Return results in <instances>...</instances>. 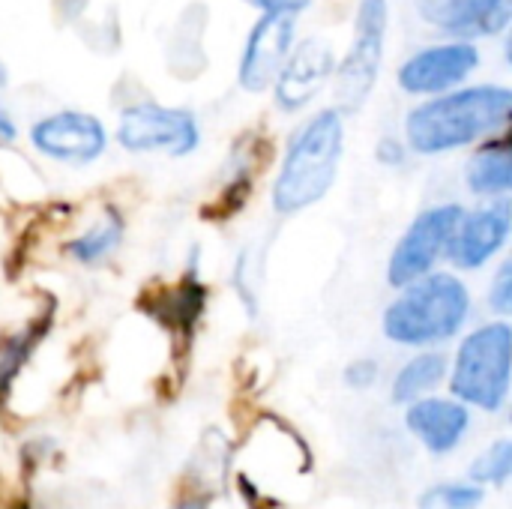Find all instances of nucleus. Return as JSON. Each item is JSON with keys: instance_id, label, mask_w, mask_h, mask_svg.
Instances as JSON below:
<instances>
[{"instance_id": "f257e3e1", "label": "nucleus", "mask_w": 512, "mask_h": 509, "mask_svg": "<svg viewBox=\"0 0 512 509\" xmlns=\"http://www.w3.org/2000/svg\"><path fill=\"white\" fill-rule=\"evenodd\" d=\"M512 93L507 87L483 84L417 105L405 120L408 147L423 156L447 153L492 135L510 120Z\"/></svg>"}, {"instance_id": "f03ea898", "label": "nucleus", "mask_w": 512, "mask_h": 509, "mask_svg": "<svg viewBox=\"0 0 512 509\" xmlns=\"http://www.w3.org/2000/svg\"><path fill=\"white\" fill-rule=\"evenodd\" d=\"M342 144H345V123L339 108H327L315 114L294 135L288 147V156L282 162L273 189V207L279 213H300L315 201H321L336 180Z\"/></svg>"}, {"instance_id": "7ed1b4c3", "label": "nucleus", "mask_w": 512, "mask_h": 509, "mask_svg": "<svg viewBox=\"0 0 512 509\" xmlns=\"http://www.w3.org/2000/svg\"><path fill=\"white\" fill-rule=\"evenodd\" d=\"M468 288L450 273H426L384 312V333L399 345H432L456 336L468 321Z\"/></svg>"}, {"instance_id": "20e7f679", "label": "nucleus", "mask_w": 512, "mask_h": 509, "mask_svg": "<svg viewBox=\"0 0 512 509\" xmlns=\"http://www.w3.org/2000/svg\"><path fill=\"white\" fill-rule=\"evenodd\" d=\"M512 330L507 324L480 327L459 348L453 393L486 411H498L510 390Z\"/></svg>"}, {"instance_id": "39448f33", "label": "nucleus", "mask_w": 512, "mask_h": 509, "mask_svg": "<svg viewBox=\"0 0 512 509\" xmlns=\"http://www.w3.org/2000/svg\"><path fill=\"white\" fill-rule=\"evenodd\" d=\"M384 39H387V0H360L354 42L336 75L339 108L357 111L375 90L384 60Z\"/></svg>"}, {"instance_id": "423d86ee", "label": "nucleus", "mask_w": 512, "mask_h": 509, "mask_svg": "<svg viewBox=\"0 0 512 509\" xmlns=\"http://www.w3.org/2000/svg\"><path fill=\"white\" fill-rule=\"evenodd\" d=\"M117 141H120V147H126L132 153L186 156L198 147L201 132L189 111L165 108L156 102H141V105H129L120 114Z\"/></svg>"}, {"instance_id": "0eeeda50", "label": "nucleus", "mask_w": 512, "mask_h": 509, "mask_svg": "<svg viewBox=\"0 0 512 509\" xmlns=\"http://www.w3.org/2000/svg\"><path fill=\"white\" fill-rule=\"evenodd\" d=\"M462 216H465V210L459 204H444V207H432V210L420 213L414 219V225L405 231V237L399 240V246L393 249L387 282L393 288H405V285L423 279L426 273H432L435 261L447 252Z\"/></svg>"}, {"instance_id": "6e6552de", "label": "nucleus", "mask_w": 512, "mask_h": 509, "mask_svg": "<svg viewBox=\"0 0 512 509\" xmlns=\"http://www.w3.org/2000/svg\"><path fill=\"white\" fill-rule=\"evenodd\" d=\"M297 15H300L297 6L270 9L252 27L243 57H240V84L249 93H261L273 84L279 66L285 63V57L294 45Z\"/></svg>"}, {"instance_id": "1a4fd4ad", "label": "nucleus", "mask_w": 512, "mask_h": 509, "mask_svg": "<svg viewBox=\"0 0 512 509\" xmlns=\"http://www.w3.org/2000/svg\"><path fill=\"white\" fill-rule=\"evenodd\" d=\"M30 141L42 156L72 165H87L99 159L108 147L105 126L84 111H60L42 117L39 123H33Z\"/></svg>"}, {"instance_id": "9d476101", "label": "nucleus", "mask_w": 512, "mask_h": 509, "mask_svg": "<svg viewBox=\"0 0 512 509\" xmlns=\"http://www.w3.org/2000/svg\"><path fill=\"white\" fill-rule=\"evenodd\" d=\"M480 63V51L459 39L450 45H432L408 57L399 69V84L408 93H447L462 84Z\"/></svg>"}, {"instance_id": "9b49d317", "label": "nucleus", "mask_w": 512, "mask_h": 509, "mask_svg": "<svg viewBox=\"0 0 512 509\" xmlns=\"http://www.w3.org/2000/svg\"><path fill=\"white\" fill-rule=\"evenodd\" d=\"M333 75V48L330 42L309 36L288 51L285 63L276 72V105L282 111H297L309 105L324 81Z\"/></svg>"}, {"instance_id": "f8f14e48", "label": "nucleus", "mask_w": 512, "mask_h": 509, "mask_svg": "<svg viewBox=\"0 0 512 509\" xmlns=\"http://www.w3.org/2000/svg\"><path fill=\"white\" fill-rule=\"evenodd\" d=\"M507 234H510V201L504 195L495 204H486V207L462 216L447 252L456 267L477 270L507 243Z\"/></svg>"}, {"instance_id": "ddd939ff", "label": "nucleus", "mask_w": 512, "mask_h": 509, "mask_svg": "<svg viewBox=\"0 0 512 509\" xmlns=\"http://www.w3.org/2000/svg\"><path fill=\"white\" fill-rule=\"evenodd\" d=\"M420 15L456 39H480L507 30L510 0H417Z\"/></svg>"}, {"instance_id": "4468645a", "label": "nucleus", "mask_w": 512, "mask_h": 509, "mask_svg": "<svg viewBox=\"0 0 512 509\" xmlns=\"http://www.w3.org/2000/svg\"><path fill=\"white\" fill-rule=\"evenodd\" d=\"M408 429L432 453H447L462 441L468 429V411L447 399H423L408 411Z\"/></svg>"}, {"instance_id": "2eb2a0df", "label": "nucleus", "mask_w": 512, "mask_h": 509, "mask_svg": "<svg viewBox=\"0 0 512 509\" xmlns=\"http://www.w3.org/2000/svg\"><path fill=\"white\" fill-rule=\"evenodd\" d=\"M468 186L477 195L504 198L512 189V153L504 141L486 144L468 165Z\"/></svg>"}, {"instance_id": "dca6fc26", "label": "nucleus", "mask_w": 512, "mask_h": 509, "mask_svg": "<svg viewBox=\"0 0 512 509\" xmlns=\"http://www.w3.org/2000/svg\"><path fill=\"white\" fill-rule=\"evenodd\" d=\"M120 240H123V219H120V213L108 210L93 228H87L81 237H75L69 243V252L81 264H96V261L108 258L120 246Z\"/></svg>"}, {"instance_id": "f3484780", "label": "nucleus", "mask_w": 512, "mask_h": 509, "mask_svg": "<svg viewBox=\"0 0 512 509\" xmlns=\"http://www.w3.org/2000/svg\"><path fill=\"white\" fill-rule=\"evenodd\" d=\"M447 372V360L444 354H423L417 360H411L399 378H396V387H393V399L396 402H414L420 399L423 393H429L435 384H441Z\"/></svg>"}, {"instance_id": "a211bd4d", "label": "nucleus", "mask_w": 512, "mask_h": 509, "mask_svg": "<svg viewBox=\"0 0 512 509\" xmlns=\"http://www.w3.org/2000/svg\"><path fill=\"white\" fill-rule=\"evenodd\" d=\"M480 501H483V489L447 483V486L429 489L420 501V509H474Z\"/></svg>"}, {"instance_id": "6ab92c4d", "label": "nucleus", "mask_w": 512, "mask_h": 509, "mask_svg": "<svg viewBox=\"0 0 512 509\" xmlns=\"http://www.w3.org/2000/svg\"><path fill=\"white\" fill-rule=\"evenodd\" d=\"M512 468V444L510 441H498L495 447H489V453H483L474 468L471 477L477 483H504L510 477Z\"/></svg>"}, {"instance_id": "aec40b11", "label": "nucleus", "mask_w": 512, "mask_h": 509, "mask_svg": "<svg viewBox=\"0 0 512 509\" xmlns=\"http://www.w3.org/2000/svg\"><path fill=\"white\" fill-rule=\"evenodd\" d=\"M489 303L501 315H507L512 309V264H501V270L495 276V285L489 291Z\"/></svg>"}, {"instance_id": "412c9836", "label": "nucleus", "mask_w": 512, "mask_h": 509, "mask_svg": "<svg viewBox=\"0 0 512 509\" xmlns=\"http://www.w3.org/2000/svg\"><path fill=\"white\" fill-rule=\"evenodd\" d=\"M24 354H27V339H12V342L0 351V393L9 387V381H12L15 369L21 366Z\"/></svg>"}, {"instance_id": "4be33fe9", "label": "nucleus", "mask_w": 512, "mask_h": 509, "mask_svg": "<svg viewBox=\"0 0 512 509\" xmlns=\"http://www.w3.org/2000/svg\"><path fill=\"white\" fill-rule=\"evenodd\" d=\"M378 381V363L375 360H357L345 369V384L354 390H366Z\"/></svg>"}, {"instance_id": "5701e85b", "label": "nucleus", "mask_w": 512, "mask_h": 509, "mask_svg": "<svg viewBox=\"0 0 512 509\" xmlns=\"http://www.w3.org/2000/svg\"><path fill=\"white\" fill-rule=\"evenodd\" d=\"M378 159H381L384 165H402V162H405V147H402L399 141H393V138H384V141L378 144Z\"/></svg>"}, {"instance_id": "b1692460", "label": "nucleus", "mask_w": 512, "mask_h": 509, "mask_svg": "<svg viewBox=\"0 0 512 509\" xmlns=\"http://www.w3.org/2000/svg\"><path fill=\"white\" fill-rule=\"evenodd\" d=\"M246 3L264 9V12H270V9H285V6H297V9L306 6V0H246Z\"/></svg>"}, {"instance_id": "393cba45", "label": "nucleus", "mask_w": 512, "mask_h": 509, "mask_svg": "<svg viewBox=\"0 0 512 509\" xmlns=\"http://www.w3.org/2000/svg\"><path fill=\"white\" fill-rule=\"evenodd\" d=\"M0 138H6V141L15 138V123H12V117L3 108H0Z\"/></svg>"}, {"instance_id": "a878e982", "label": "nucleus", "mask_w": 512, "mask_h": 509, "mask_svg": "<svg viewBox=\"0 0 512 509\" xmlns=\"http://www.w3.org/2000/svg\"><path fill=\"white\" fill-rule=\"evenodd\" d=\"M177 509H207L204 504H198V501H192V504H180Z\"/></svg>"}, {"instance_id": "bb28decb", "label": "nucleus", "mask_w": 512, "mask_h": 509, "mask_svg": "<svg viewBox=\"0 0 512 509\" xmlns=\"http://www.w3.org/2000/svg\"><path fill=\"white\" fill-rule=\"evenodd\" d=\"M6 84V66H3V60H0V87Z\"/></svg>"}]
</instances>
